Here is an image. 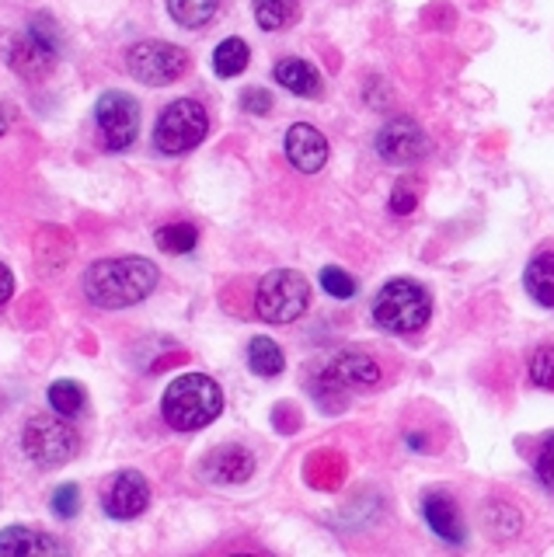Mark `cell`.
<instances>
[{"label": "cell", "instance_id": "cell-29", "mask_svg": "<svg viewBox=\"0 0 554 557\" xmlns=\"http://www.w3.org/2000/svg\"><path fill=\"white\" fill-rule=\"evenodd\" d=\"M241 109L251 115H266L272 109V98H269V91H262V87H248V91L241 95Z\"/></svg>", "mask_w": 554, "mask_h": 557}, {"label": "cell", "instance_id": "cell-24", "mask_svg": "<svg viewBox=\"0 0 554 557\" xmlns=\"http://www.w3.org/2000/svg\"><path fill=\"white\" fill-rule=\"evenodd\" d=\"M49 408L63 418H74L84 408V387L74 380H57L53 387H49Z\"/></svg>", "mask_w": 554, "mask_h": 557}, {"label": "cell", "instance_id": "cell-16", "mask_svg": "<svg viewBox=\"0 0 554 557\" xmlns=\"http://www.w3.org/2000/svg\"><path fill=\"white\" fill-rule=\"evenodd\" d=\"M71 547L63 540L39 533L32 527H8L0 533V554L4 557H39V554H66Z\"/></svg>", "mask_w": 554, "mask_h": 557}, {"label": "cell", "instance_id": "cell-12", "mask_svg": "<svg viewBox=\"0 0 554 557\" xmlns=\"http://www.w3.org/2000/svg\"><path fill=\"white\" fill-rule=\"evenodd\" d=\"M147 502H150V484L144 481V474H136V470H119L106 498H101V505H106V512L112 519H136L147 509Z\"/></svg>", "mask_w": 554, "mask_h": 557}, {"label": "cell", "instance_id": "cell-31", "mask_svg": "<svg viewBox=\"0 0 554 557\" xmlns=\"http://www.w3.org/2000/svg\"><path fill=\"white\" fill-rule=\"evenodd\" d=\"M11 293H14V275H11V269L4 265V261H0V307L11 300Z\"/></svg>", "mask_w": 554, "mask_h": 557}, {"label": "cell", "instance_id": "cell-10", "mask_svg": "<svg viewBox=\"0 0 554 557\" xmlns=\"http://www.w3.org/2000/svg\"><path fill=\"white\" fill-rule=\"evenodd\" d=\"M98 144L119 153L126 150L140 133V104L123 91H106L98 98Z\"/></svg>", "mask_w": 554, "mask_h": 557}, {"label": "cell", "instance_id": "cell-20", "mask_svg": "<svg viewBox=\"0 0 554 557\" xmlns=\"http://www.w3.org/2000/svg\"><path fill=\"white\" fill-rule=\"evenodd\" d=\"M297 14H300V0H255V22L266 32H280L293 25Z\"/></svg>", "mask_w": 554, "mask_h": 557}, {"label": "cell", "instance_id": "cell-3", "mask_svg": "<svg viewBox=\"0 0 554 557\" xmlns=\"http://www.w3.org/2000/svg\"><path fill=\"white\" fill-rule=\"evenodd\" d=\"M429 313L432 296L415 278H391V283L380 286L373 300V321L391 335H415L429 324Z\"/></svg>", "mask_w": 554, "mask_h": 557}, {"label": "cell", "instance_id": "cell-13", "mask_svg": "<svg viewBox=\"0 0 554 557\" xmlns=\"http://www.w3.org/2000/svg\"><path fill=\"white\" fill-rule=\"evenodd\" d=\"M286 157L290 164L304 171V174H318L328 164V139L321 129L297 122V126L286 129Z\"/></svg>", "mask_w": 554, "mask_h": 557}, {"label": "cell", "instance_id": "cell-6", "mask_svg": "<svg viewBox=\"0 0 554 557\" xmlns=\"http://www.w3.org/2000/svg\"><path fill=\"white\" fill-rule=\"evenodd\" d=\"M206 129H210V115H206L202 104L193 98H178L161 112L158 126H153V144H158L161 153L178 157L199 147L206 139Z\"/></svg>", "mask_w": 554, "mask_h": 557}, {"label": "cell", "instance_id": "cell-25", "mask_svg": "<svg viewBox=\"0 0 554 557\" xmlns=\"http://www.w3.org/2000/svg\"><path fill=\"white\" fill-rule=\"evenodd\" d=\"M527 373H530L533 387L554 394V342H544V345L533 348L530 362H527Z\"/></svg>", "mask_w": 554, "mask_h": 557}, {"label": "cell", "instance_id": "cell-9", "mask_svg": "<svg viewBox=\"0 0 554 557\" xmlns=\"http://www.w3.org/2000/svg\"><path fill=\"white\" fill-rule=\"evenodd\" d=\"M126 66L130 74L140 81V84H150V87H164V84H175L178 77H185L188 70V52L175 42H136L130 52H126Z\"/></svg>", "mask_w": 554, "mask_h": 557}, {"label": "cell", "instance_id": "cell-14", "mask_svg": "<svg viewBox=\"0 0 554 557\" xmlns=\"http://www.w3.org/2000/svg\"><path fill=\"white\" fill-rule=\"evenodd\" d=\"M422 516L429 522V530L436 533L446 544L460 547L467 540V530H464V516H460V505L450 498L446 492H429L422 498Z\"/></svg>", "mask_w": 554, "mask_h": 557}, {"label": "cell", "instance_id": "cell-21", "mask_svg": "<svg viewBox=\"0 0 554 557\" xmlns=\"http://www.w3.org/2000/svg\"><path fill=\"white\" fill-rule=\"evenodd\" d=\"M248 366L258 373V376H280L283 373V348L275 345L272 338H251L248 345Z\"/></svg>", "mask_w": 554, "mask_h": 557}, {"label": "cell", "instance_id": "cell-26", "mask_svg": "<svg viewBox=\"0 0 554 557\" xmlns=\"http://www.w3.org/2000/svg\"><path fill=\"white\" fill-rule=\"evenodd\" d=\"M321 286H324V293L338 296V300H349V296H356V278L345 269H335V265L321 269Z\"/></svg>", "mask_w": 554, "mask_h": 557}, {"label": "cell", "instance_id": "cell-22", "mask_svg": "<svg viewBox=\"0 0 554 557\" xmlns=\"http://www.w3.org/2000/svg\"><path fill=\"white\" fill-rule=\"evenodd\" d=\"M248 60H251L248 42L223 39L213 52V70H217V77H237L241 70H248Z\"/></svg>", "mask_w": 554, "mask_h": 557}, {"label": "cell", "instance_id": "cell-19", "mask_svg": "<svg viewBox=\"0 0 554 557\" xmlns=\"http://www.w3.org/2000/svg\"><path fill=\"white\" fill-rule=\"evenodd\" d=\"M220 4L223 0H168V11L182 28H202L220 14Z\"/></svg>", "mask_w": 554, "mask_h": 557}, {"label": "cell", "instance_id": "cell-30", "mask_svg": "<svg viewBox=\"0 0 554 557\" xmlns=\"http://www.w3.org/2000/svg\"><path fill=\"white\" fill-rule=\"evenodd\" d=\"M415 202H419V196H415V185H411V182H397L394 199H391V209H394V213H411Z\"/></svg>", "mask_w": 554, "mask_h": 557}, {"label": "cell", "instance_id": "cell-15", "mask_svg": "<svg viewBox=\"0 0 554 557\" xmlns=\"http://www.w3.org/2000/svg\"><path fill=\"white\" fill-rule=\"evenodd\" d=\"M202 474L217 484H245L255 474V457L241 446H220L202 460Z\"/></svg>", "mask_w": 554, "mask_h": 557}, {"label": "cell", "instance_id": "cell-2", "mask_svg": "<svg viewBox=\"0 0 554 557\" xmlns=\"http://www.w3.org/2000/svg\"><path fill=\"white\" fill-rule=\"evenodd\" d=\"M161 411L171 429L196 432L202 425H210L223 411V391L217 387V380H210L206 373H188V376H178L164 391Z\"/></svg>", "mask_w": 554, "mask_h": 557}, {"label": "cell", "instance_id": "cell-18", "mask_svg": "<svg viewBox=\"0 0 554 557\" xmlns=\"http://www.w3.org/2000/svg\"><path fill=\"white\" fill-rule=\"evenodd\" d=\"M275 84H283L286 91L300 95V98H321V91H324V81L318 70L297 57H286L275 63Z\"/></svg>", "mask_w": 554, "mask_h": 557}, {"label": "cell", "instance_id": "cell-7", "mask_svg": "<svg viewBox=\"0 0 554 557\" xmlns=\"http://www.w3.org/2000/svg\"><path fill=\"white\" fill-rule=\"evenodd\" d=\"M380 383V362L362 352V348H345V352L332 356L321 373L315 380V397H324V394H353V391H370Z\"/></svg>", "mask_w": 554, "mask_h": 557}, {"label": "cell", "instance_id": "cell-5", "mask_svg": "<svg viewBox=\"0 0 554 557\" xmlns=\"http://www.w3.org/2000/svg\"><path fill=\"white\" fill-rule=\"evenodd\" d=\"M307 307H310V286L300 272L275 269L262 275V283H258V293H255V310L262 321L293 324L297 318H304Z\"/></svg>", "mask_w": 554, "mask_h": 557}, {"label": "cell", "instance_id": "cell-28", "mask_svg": "<svg viewBox=\"0 0 554 557\" xmlns=\"http://www.w3.org/2000/svg\"><path fill=\"white\" fill-rule=\"evenodd\" d=\"M53 512L60 519H74L81 512V492H77V484H60L57 492H53Z\"/></svg>", "mask_w": 554, "mask_h": 557}, {"label": "cell", "instance_id": "cell-23", "mask_svg": "<svg viewBox=\"0 0 554 557\" xmlns=\"http://www.w3.org/2000/svg\"><path fill=\"white\" fill-rule=\"evenodd\" d=\"M199 244V231L193 223H168L158 231V248L168 255H188Z\"/></svg>", "mask_w": 554, "mask_h": 557}, {"label": "cell", "instance_id": "cell-32", "mask_svg": "<svg viewBox=\"0 0 554 557\" xmlns=\"http://www.w3.org/2000/svg\"><path fill=\"white\" fill-rule=\"evenodd\" d=\"M8 133V109H0V136Z\"/></svg>", "mask_w": 554, "mask_h": 557}, {"label": "cell", "instance_id": "cell-4", "mask_svg": "<svg viewBox=\"0 0 554 557\" xmlns=\"http://www.w3.org/2000/svg\"><path fill=\"white\" fill-rule=\"evenodd\" d=\"M60 49H63V35H60V25L53 17L46 14H36L28 22V28L19 35V39L11 42V70L25 81H42L49 70L57 66L60 60Z\"/></svg>", "mask_w": 554, "mask_h": 557}, {"label": "cell", "instance_id": "cell-1", "mask_svg": "<svg viewBox=\"0 0 554 557\" xmlns=\"http://www.w3.org/2000/svg\"><path fill=\"white\" fill-rule=\"evenodd\" d=\"M158 265L147 258H106L84 272V296L95 307L106 310H123L136 307L140 300L158 289Z\"/></svg>", "mask_w": 554, "mask_h": 557}, {"label": "cell", "instance_id": "cell-11", "mask_svg": "<svg viewBox=\"0 0 554 557\" xmlns=\"http://www.w3.org/2000/svg\"><path fill=\"white\" fill-rule=\"evenodd\" d=\"M377 153L391 164H415L429 153V139L419 122L411 119H391L377 133Z\"/></svg>", "mask_w": 554, "mask_h": 557}, {"label": "cell", "instance_id": "cell-17", "mask_svg": "<svg viewBox=\"0 0 554 557\" xmlns=\"http://www.w3.org/2000/svg\"><path fill=\"white\" fill-rule=\"evenodd\" d=\"M524 286L530 293V300L554 310V240H544L541 248L530 255L524 269Z\"/></svg>", "mask_w": 554, "mask_h": 557}, {"label": "cell", "instance_id": "cell-27", "mask_svg": "<svg viewBox=\"0 0 554 557\" xmlns=\"http://www.w3.org/2000/svg\"><path fill=\"white\" fill-rule=\"evenodd\" d=\"M533 474H537V481H541V484L547 487V492H554V432L541 443V449H537V457H533Z\"/></svg>", "mask_w": 554, "mask_h": 557}, {"label": "cell", "instance_id": "cell-8", "mask_svg": "<svg viewBox=\"0 0 554 557\" xmlns=\"http://www.w3.org/2000/svg\"><path fill=\"white\" fill-rule=\"evenodd\" d=\"M77 432L74 425L66 422V418H46V414H36L32 422L25 425V435H22V446L28 453L32 463L39 467H60L66 463L77 453Z\"/></svg>", "mask_w": 554, "mask_h": 557}]
</instances>
